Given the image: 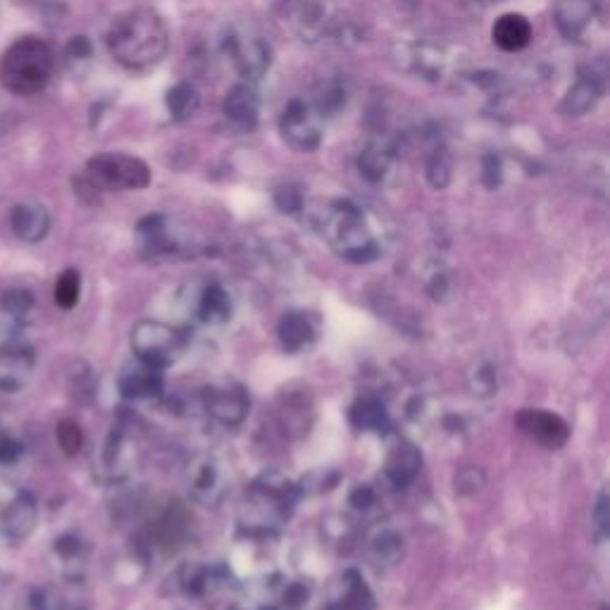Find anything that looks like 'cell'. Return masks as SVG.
I'll list each match as a JSON object with an SVG mask.
<instances>
[{"label": "cell", "mask_w": 610, "mask_h": 610, "mask_svg": "<svg viewBox=\"0 0 610 610\" xmlns=\"http://www.w3.org/2000/svg\"><path fill=\"white\" fill-rule=\"evenodd\" d=\"M132 348L143 363L163 367L177 363L184 353V334L158 320H141L132 329Z\"/></svg>", "instance_id": "cell-6"}, {"label": "cell", "mask_w": 610, "mask_h": 610, "mask_svg": "<svg viewBox=\"0 0 610 610\" xmlns=\"http://www.w3.org/2000/svg\"><path fill=\"white\" fill-rule=\"evenodd\" d=\"M222 484V472L217 468L215 460H196L194 468L189 472V491L196 501H201L203 506H215L224 494Z\"/></svg>", "instance_id": "cell-16"}, {"label": "cell", "mask_w": 610, "mask_h": 610, "mask_svg": "<svg viewBox=\"0 0 610 610\" xmlns=\"http://www.w3.org/2000/svg\"><path fill=\"white\" fill-rule=\"evenodd\" d=\"M213 570L203 568V565H186L179 570V587H182L189 596H205L213 589Z\"/></svg>", "instance_id": "cell-27"}, {"label": "cell", "mask_w": 610, "mask_h": 610, "mask_svg": "<svg viewBox=\"0 0 610 610\" xmlns=\"http://www.w3.org/2000/svg\"><path fill=\"white\" fill-rule=\"evenodd\" d=\"M196 315L205 325H224L232 317V298L220 284H208L198 298Z\"/></svg>", "instance_id": "cell-22"}, {"label": "cell", "mask_w": 610, "mask_h": 610, "mask_svg": "<svg viewBox=\"0 0 610 610\" xmlns=\"http://www.w3.org/2000/svg\"><path fill=\"white\" fill-rule=\"evenodd\" d=\"M198 91L191 84H177L174 89L167 93V108H170L172 117L177 122L189 120L196 115L198 110Z\"/></svg>", "instance_id": "cell-26"}, {"label": "cell", "mask_w": 610, "mask_h": 610, "mask_svg": "<svg viewBox=\"0 0 610 610\" xmlns=\"http://www.w3.org/2000/svg\"><path fill=\"white\" fill-rule=\"evenodd\" d=\"M322 232L327 234L329 244L336 248L341 258L351 260V263H367L377 255V246L372 236L367 234L363 217L356 208L339 205L327 215Z\"/></svg>", "instance_id": "cell-4"}, {"label": "cell", "mask_w": 610, "mask_h": 610, "mask_svg": "<svg viewBox=\"0 0 610 610\" xmlns=\"http://www.w3.org/2000/svg\"><path fill=\"white\" fill-rule=\"evenodd\" d=\"M165 379L163 370L155 365H148L139 360V363L124 367L120 375V391L124 398L132 401H141V398H155L163 394Z\"/></svg>", "instance_id": "cell-13"}, {"label": "cell", "mask_w": 610, "mask_h": 610, "mask_svg": "<svg viewBox=\"0 0 610 610\" xmlns=\"http://www.w3.org/2000/svg\"><path fill=\"white\" fill-rule=\"evenodd\" d=\"M298 496L301 489L291 482L289 477H284L282 472L270 470L263 472L251 489L246 491L244 508H241V522L251 532H272L286 525V520L294 513Z\"/></svg>", "instance_id": "cell-2"}, {"label": "cell", "mask_w": 610, "mask_h": 610, "mask_svg": "<svg viewBox=\"0 0 610 610\" xmlns=\"http://www.w3.org/2000/svg\"><path fill=\"white\" fill-rule=\"evenodd\" d=\"M255 610H275V608H270V606H260V608H255Z\"/></svg>", "instance_id": "cell-39"}, {"label": "cell", "mask_w": 610, "mask_h": 610, "mask_svg": "<svg viewBox=\"0 0 610 610\" xmlns=\"http://www.w3.org/2000/svg\"><path fill=\"white\" fill-rule=\"evenodd\" d=\"M518 427L525 437L537 441L544 448H551V451L563 448L570 439L568 422L556 413H549V410H522L518 415Z\"/></svg>", "instance_id": "cell-10"}, {"label": "cell", "mask_w": 610, "mask_h": 610, "mask_svg": "<svg viewBox=\"0 0 610 610\" xmlns=\"http://www.w3.org/2000/svg\"><path fill=\"white\" fill-rule=\"evenodd\" d=\"M170 31L153 10H132L117 17L108 31V51L129 70H146L165 58Z\"/></svg>", "instance_id": "cell-1"}, {"label": "cell", "mask_w": 610, "mask_h": 610, "mask_svg": "<svg viewBox=\"0 0 610 610\" xmlns=\"http://www.w3.org/2000/svg\"><path fill=\"white\" fill-rule=\"evenodd\" d=\"M491 36H494V43L506 53H518L522 48L529 46L532 41V24H529L522 15H515V12H508L496 20L494 29H491Z\"/></svg>", "instance_id": "cell-19"}, {"label": "cell", "mask_w": 610, "mask_h": 610, "mask_svg": "<svg viewBox=\"0 0 610 610\" xmlns=\"http://www.w3.org/2000/svg\"><path fill=\"white\" fill-rule=\"evenodd\" d=\"M594 522H596V529H599V537L603 539L608 534V496H606V491H601L599 503H596Z\"/></svg>", "instance_id": "cell-37"}, {"label": "cell", "mask_w": 610, "mask_h": 610, "mask_svg": "<svg viewBox=\"0 0 610 610\" xmlns=\"http://www.w3.org/2000/svg\"><path fill=\"white\" fill-rule=\"evenodd\" d=\"M484 482H487V477H484V472L477 468H463L456 472V491L460 496L479 494L484 487Z\"/></svg>", "instance_id": "cell-32"}, {"label": "cell", "mask_w": 610, "mask_h": 610, "mask_svg": "<svg viewBox=\"0 0 610 610\" xmlns=\"http://www.w3.org/2000/svg\"><path fill=\"white\" fill-rule=\"evenodd\" d=\"M79 294H82V277L77 270H65L55 282V303L62 310H70L79 303Z\"/></svg>", "instance_id": "cell-29"}, {"label": "cell", "mask_w": 610, "mask_h": 610, "mask_svg": "<svg viewBox=\"0 0 610 610\" xmlns=\"http://www.w3.org/2000/svg\"><path fill=\"white\" fill-rule=\"evenodd\" d=\"M282 134L284 139L291 143V146L298 148V151L308 153L315 151L320 146V127H317V120L313 117V112L308 110V105L301 101H294L289 108L284 110L282 117Z\"/></svg>", "instance_id": "cell-11"}, {"label": "cell", "mask_w": 610, "mask_h": 610, "mask_svg": "<svg viewBox=\"0 0 610 610\" xmlns=\"http://www.w3.org/2000/svg\"><path fill=\"white\" fill-rule=\"evenodd\" d=\"M36 518H39V508H36L34 496L20 491L15 499L5 503L3 513H0V529L8 539H27L34 532Z\"/></svg>", "instance_id": "cell-14"}, {"label": "cell", "mask_w": 610, "mask_h": 610, "mask_svg": "<svg viewBox=\"0 0 610 610\" xmlns=\"http://www.w3.org/2000/svg\"><path fill=\"white\" fill-rule=\"evenodd\" d=\"M599 15L596 0H556L553 20L568 41H580Z\"/></svg>", "instance_id": "cell-12"}, {"label": "cell", "mask_w": 610, "mask_h": 610, "mask_svg": "<svg viewBox=\"0 0 610 610\" xmlns=\"http://www.w3.org/2000/svg\"><path fill=\"white\" fill-rule=\"evenodd\" d=\"M12 232L27 244H39L51 232V215L39 203H20L10 213Z\"/></svg>", "instance_id": "cell-15"}, {"label": "cell", "mask_w": 610, "mask_h": 610, "mask_svg": "<svg viewBox=\"0 0 610 610\" xmlns=\"http://www.w3.org/2000/svg\"><path fill=\"white\" fill-rule=\"evenodd\" d=\"M53 65V48L36 36H24L0 60V82L17 96H34L51 82Z\"/></svg>", "instance_id": "cell-3"}, {"label": "cell", "mask_w": 610, "mask_h": 610, "mask_svg": "<svg viewBox=\"0 0 610 610\" xmlns=\"http://www.w3.org/2000/svg\"><path fill=\"white\" fill-rule=\"evenodd\" d=\"M375 499H377L375 489L367 487V484H358V487L351 491V506L356 508H370L372 503H375Z\"/></svg>", "instance_id": "cell-38"}, {"label": "cell", "mask_w": 610, "mask_h": 610, "mask_svg": "<svg viewBox=\"0 0 610 610\" xmlns=\"http://www.w3.org/2000/svg\"><path fill=\"white\" fill-rule=\"evenodd\" d=\"M277 334L286 351L301 353L303 348H308L317 339V327L308 313L289 310V313H284L282 320H279Z\"/></svg>", "instance_id": "cell-17"}, {"label": "cell", "mask_w": 610, "mask_h": 610, "mask_svg": "<svg viewBox=\"0 0 610 610\" xmlns=\"http://www.w3.org/2000/svg\"><path fill=\"white\" fill-rule=\"evenodd\" d=\"M34 346L20 327L0 325V391L15 394L27 387L34 372Z\"/></svg>", "instance_id": "cell-7"}, {"label": "cell", "mask_w": 610, "mask_h": 610, "mask_svg": "<svg viewBox=\"0 0 610 610\" xmlns=\"http://www.w3.org/2000/svg\"><path fill=\"white\" fill-rule=\"evenodd\" d=\"M370 553L379 565L396 563L398 556H401V539H398V534L389 532V529H384V532L379 529V532L370 537Z\"/></svg>", "instance_id": "cell-28"}, {"label": "cell", "mask_w": 610, "mask_h": 610, "mask_svg": "<svg viewBox=\"0 0 610 610\" xmlns=\"http://www.w3.org/2000/svg\"><path fill=\"white\" fill-rule=\"evenodd\" d=\"M277 205L282 208V213H296L301 208V196H298L296 189L291 186H284V189L277 191Z\"/></svg>", "instance_id": "cell-34"}, {"label": "cell", "mask_w": 610, "mask_h": 610, "mask_svg": "<svg viewBox=\"0 0 610 610\" xmlns=\"http://www.w3.org/2000/svg\"><path fill=\"white\" fill-rule=\"evenodd\" d=\"M334 608L336 610H372L375 608V596L367 589L363 577L356 570H348L339 580L334 594Z\"/></svg>", "instance_id": "cell-21"}, {"label": "cell", "mask_w": 610, "mask_h": 610, "mask_svg": "<svg viewBox=\"0 0 610 610\" xmlns=\"http://www.w3.org/2000/svg\"><path fill=\"white\" fill-rule=\"evenodd\" d=\"M420 470H422V456L413 444L401 441V444L394 446V451H391L387 458V479L396 489L408 487V484L420 475Z\"/></svg>", "instance_id": "cell-18"}, {"label": "cell", "mask_w": 610, "mask_h": 610, "mask_svg": "<svg viewBox=\"0 0 610 610\" xmlns=\"http://www.w3.org/2000/svg\"><path fill=\"white\" fill-rule=\"evenodd\" d=\"M203 403L208 415L224 427L241 425L246 420L248 408H251L248 391L239 382H232V379L210 384L203 394Z\"/></svg>", "instance_id": "cell-8"}, {"label": "cell", "mask_w": 610, "mask_h": 610, "mask_svg": "<svg viewBox=\"0 0 610 610\" xmlns=\"http://www.w3.org/2000/svg\"><path fill=\"white\" fill-rule=\"evenodd\" d=\"M55 551L65 560H74L84 553V544L77 537H62L58 544H55Z\"/></svg>", "instance_id": "cell-35"}, {"label": "cell", "mask_w": 610, "mask_h": 610, "mask_svg": "<svg viewBox=\"0 0 610 610\" xmlns=\"http://www.w3.org/2000/svg\"><path fill=\"white\" fill-rule=\"evenodd\" d=\"M601 96V86L596 79H580L572 89L568 91V96H565L563 105H560V110L565 112V115H584V112L594 108L596 98Z\"/></svg>", "instance_id": "cell-24"}, {"label": "cell", "mask_w": 610, "mask_h": 610, "mask_svg": "<svg viewBox=\"0 0 610 610\" xmlns=\"http://www.w3.org/2000/svg\"><path fill=\"white\" fill-rule=\"evenodd\" d=\"M3 313L10 317H22L29 315V310L34 308V296H31V291L27 289H10L5 291L3 296Z\"/></svg>", "instance_id": "cell-31"}, {"label": "cell", "mask_w": 610, "mask_h": 610, "mask_svg": "<svg viewBox=\"0 0 610 610\" xmlns=\"http://www.w3.org/2000/svg\"><path fill=\"white\" fill-rule=\"evenodd\" d=\"M387 167H389V160L382 151H372L370 148V151L360 158V170H363L365 177H370V179H382L384 172H387Z\"/></svg>", "instance_id": "cell-33"}, {"label": "cell", "mask_w": 610, "mask_h": 610, "mask_svg": "<svg viewBox=\"0 0 610 610\" xmlns=\"http://www.w3.org/2000/svg\"><path fill=\"white\" fill-rule=\"evenodd\" d=\"M234 60L239 65V70L244 74H263L267 67V48L260 41L251 43H234Z\"/></svg>", "instance_id": "cell-25"}, {"label": "cell", "mask_w": 610, "mask_h": 610, "mask_svg": "<svg viewBox=\"0 0 610 610\" xmlns=\"http://www.w3.org/2000/svg\"><path fill=\"white\" fill-rule=\"evenodd\" d=\"M224 115L239 129H253L258 124V98L251 86L239 84L224 98Z\"/></svg>", "instance_id": "cell-20"}, {"label": "cell", "mask_w": 610, "mask_h": 610, "mask_svg": "<svg viewBox=\"0 0 610 610\" xmlns=\"http://www.w3.org/2000/svg\"><path fill=\"white\" fill-rule=\"evenodd\" d=\"M315 420V401L310 389L289 387L277 398L279 429L289 439H303Z\"/></svg>", "instance_id": "cell-9"}, {"label": "cell", "mask_w": 610, "mask_h": 610, "mask_svg": "<svg viewBox=\"0 0 610 610\" xmlns=\"http://www.w3.org/2000/svg\"><path fill=\"white\" fill-rule=\"evenodd\" d=\"M86 177L96 189L136 191L151 184V170L143 160L127 153H101L89 160Z\"/></svg>", "instance_id": "cell-5"}, {"label": "cell", "mask_w": 610, "mask_h": 610, "mask_svg": "<svg viewBox=\"0 0 610 610\" xmlns=\"http://www.w3.org/2000/svg\"><path fill=\"white\" fill-rule=\"evenodd\" d=\"M22 456V444L12 437L0 434V463H15Z\"/></svg>", "instance_id": "cell-36"}, {"label": "cell", "mask_w": 610, "mask_h": 610, "mask_svg": "<svg viewBox=\"0 0 610 610\" xmlns=\"http://www.w3.org/2000/svg\"><path fill=\"white\" fill-rule=\"evenodd\" d=\"M58 444L67 456H77L84 446V432L74 420H62L58 425Z\"/></svg>", "instance_id": "cell-30"}, {"label": "cell", "mask_w": 610, "mask_h": 610, "mask_svg": "<svg viewBox=\"0 0 610 610\" xmlns=\"http://www.w3.org/2000/svg\"><path fill=\"white\" fill-rule=\"evenodd\" d=\"M351 425L363 432H384L391 425L387 408L377 398H360L351 408Z\"/></svg>", "instance_id": "cell-23"}]
</instances>
